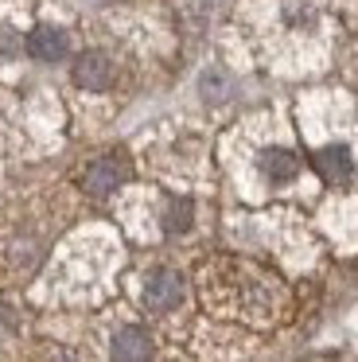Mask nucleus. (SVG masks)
<instances>
[{
    "label": "nucleus",
    "mask_w": 358,
    "mask_h": 362,
    "mask_svg": "<svg viewBox=\"0 0 358 362\" xmlns=\"http://www.w3.org/2000/svg\"><path fill=\"white\" fill-rule=\"evenodd\" d=\"M179 300H183V281H179V273L156 269L144 284V304L152 308V312H171V308H179Z\"/></svg>",
    "instance_id": "obj_1"
},
{
    "label": "nucleus",
    "mask_w": 358,
    "mask_h": 362,
    "mask_svg": "<svg viewBox=\"0 0 358 362\" xmlns=\"http://www.w3.org/2000/svg\"><path fill=\"white\" fill-rule=\"evenodd\" d=\"M125 180H129V164H125L121 156H101L98 164L86 172V191H93V195H109V191L121 187Z\"/></svg>",
    "instance_id": "obj_2"
},
{
    "label": "nucleus",
    "mask_w": 358,
    "mask_h": 362,
    "mask_svg": "<svg viewBox=\"0 0 358 362\" xmlns=\"http://www.w3.org/2000/svg\"><path fill=\"white\" fill-rule=\"evenodd\" d=\"M28 55L39 59V63H59L67 55V35L59 28H35L28 35Z\"/></svg>",
    "instance_id": "obj_3"
},
{
    "label": "nucleus",
    "mask_w": 358,
    "mask_h": 362,
    "mask_svg": "<svg viewBox=\"0 0 358 362\" xmlns=\"http://www.w3.org/2000/svg\"><path fill=\"white\" fill-rule=\"evenodd\" d=\"M316 172L323 175L327 183H347L350 175H354V160H350V152L342 148V144H331V148H323L316 156Z\"/></svg>",
    "instance_id": "obj_4"
},
{
    "label": "nucleus",
    "mask_w": 358,
    "mask_h": 362,
    "mask_svg": "<svg viewBox=\"0 0 358 362\" xmlns=\"http://www.w3.org/2000/svg\"><path fill=\"white\" fill-rule=\"evenodd\" d=\"M74 82L82 90H105L109 86V63H105V55L86 51V55L74 63Z\"/></svg>",
    "instance_id": "obj_5"
},
{
    "label": "nucleus",
    "mask_w": 358,
    "mask_h": 362,
    "mask_svg": "<svg viewBox=\"0 0 358 362\" xmlns=\"http://www.w3.org/2000/svg\"><path fill=\"white\" fill-rule=\"evenodd\" d=\"M261 172L269 175L272 183H288L296 172H300V160H296V152H288V148H269V152H261Z\"/></svg>",
    "instance_id": "obj_6"
},
{
    "label": "nucleus",
    "mask_w": 358,
    "mask_h": 362,
    "mask_svg": "<svg viewBox=\"0 0 358 362\" xmlns=\"http://www.w3.org/2000/svg\"><path fill=\"white\" fill-rule=\"evenodd\" d=\"M113 354L117 358H148V354H152V339L140 327H125L121 335L113 339Z\"/></svg>",
    "instance_id": "obj_7"
},
{
    "label": "nucleus",
    "mask_w": 358,
    "mask_h": 362,
    "mask_svg": "<svg viewBox=\"0 0 358 362\" xmlns=\"http://www.w3.org/2000/svg\"><path fill=\"white\" fill-rule=\"evenodd\" d=\"M163 226H168L171 234L191 226V203H187V199H171V211H168V222H163Z\"/></svg>",
    "instance_id": "obj_8"
}]
</instances>
